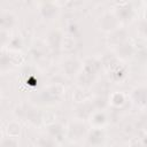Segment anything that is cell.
Listing matches in <instances>:
<instances>
[{
	"instance_id": "cell-1",
	"label": "cell",
	"mask_w": 147,
	"mask_h": 147,
	"mask_svg": "<svg viewBox=\"0 0 147 147\" xmlns=\"http://www.w3.org/2000/svg\"><path fill=\"white\" fill-rule=\"evenodd\" d=\"M88 140H90V142L93 144V145H99V144H101L102 140H103V134H102L101 131L95 130V131L91 132Z\"/></svg>"
},
{
	"instance_id": "cell-2",
	"label": "cell",
	"mask_w": 147,
	"mask_h": 147,
	"mask_svg": "<svg viewBox=\"0 0 147 147\" xmlns=\"http://www.w3.org/2000/svg\"><path fill=\"white\" fill-rule=\"evenodd\" d=\"M134 98L137 101L141 102V103H146L147 102V88H138L134 91Z\"/></svg>"
},
{
	"instance_id": "cell-3",
	"label": "cell",
	"mask_w": 147,
	"mask_h": 147,
	"mask_svg": "<svg viewBox=\"0 0 147 147\" xmlns=\"http://www.w3.org/2000/svg\"><path fill=\"white\" fill-rule=\"evenodd\" d=\"M68 147H72V146H68Z\"/></svg>"
}]
</instances>
